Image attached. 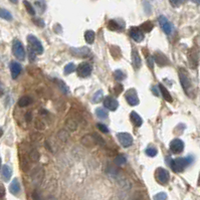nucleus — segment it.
<instances>
[{
    "label": "nucleus",
    "mask_w": 200,
    "mask_h": 200,
    "mask_svg": "<svg viewBox=\"0 0 200 200\" xmlns=\"http://www.w3.org/2000/svg\"><path fill=\"white\" fill-rule=\"evenodd\" d=\"M179 74V79L182 88L184 90L185 94L189 97H192V92H193V87H192V82L189 78V74L186 69H179L178 70Z\"/></svg>",
    "instance_id": "obj_1"
},
{
    "label": "nucleus",
    "mask_w": 200,
    "mask_h": 200,
    "mask_svg": "<svg viewBox=\"0 0 200 200\" xmlns=\"http://www.w3.org/2000/svg\"><path fill=\"white\" fill-rule=\"evenodd\" d=\"M82 144L85 145V147H94L96 145H101L104 146L105 145V141L103 138L98 135V134H89L85 135L82 138Z\"/></svg>",
    "instance_id": "obj_2"
},
{
    "label": "nucleus",
    "mask_w": 200,
    "mask_h": 200,
    "mask_svg": "<svg viewBox=\"0 0 200 200\" xmlns=\"http://www.w3.org/2000/svg\"><path fill=\"white\" fill-rule=\"evenodd\" d=\"M192 162V157H187V158H176L171 162V168L174 172L180 173L187 167V166Z\"/></svg>",
    "instance_id": "obj_3"
},
{
    "label": "nucleus",
    "mask_w": 200,
    "mask_h": 200,
    "mask_svg": "<svg viewBox=\"0 0 200 200\" xmlns=\"http://www.w3.org/2000/svg\"><path fill=\"white\" fill-rule=\"evenodd\" d=\"M27 40H28V44H29V46L37 54H41L42 52H44V46H42L41 42L37 37H35L32 34H29L27 36Z\"/></svg>",
    "instance_id": "obj_4"
},
{
    "label": "nucleus",
    "mask_w": 200,
    "mask_h": 200,
    "mask_svg": "<svg viewBox=\"0 0 200 200\" xmlns=\"http://www.w3.org/2000/svg\"><path fill=\"white\" fill-rule=\"evenodd\" d=\"M188 61L192 69H196L199 64V50L196 47H192L188 51Z\"/></svg>",
    "instance_id": "obj_5"
},
{
    "label": "nucleus",
    "mask_w": 200,
    "mask_h": 200,
    "mask_svg": "<svg viewBox=\"0 0 200 200\" xmlns=\"http://www.w3.org/2000/svg\"><path fill=\"white\" fill-rule=\"evenodd\" d=\"M44 178V169L42 167H37L33 169L31 173V180L34 185H40Z\"/></svg>",
    "instance_id": "obj_6"
},
{
    "label": "nucleus",
    "mask_w": 200,
    "mask_h": 200,
    "mask_svg": "<svg viewBox=\"0 0 200 200\" xmlns=\"http://www.w3.org/2000/svg\"><path fill=\"white\" fill-rule=\"evenodd\" d=\"M13 54L16 56V59L23 60L25 59V50L24 46L19 40H14L13 42Z\"/></svg>",
    "instance_id": "obj_7"
},
{
    "label": "nucleus",
    "mask_w": 200,
    "mask_h": 200,
    "mask_svg": "<svg viewBox=\"0 0 200 200\" xmlns=\"http://www.w3.org/2000/svg\"><path fill=\"white\" fill-rule=\"evenodd\" d=\"M117 138L119 143L124 147V148H128L133 144V137L129 133H118Z\"/></svg>",
    "instance_id": "obj_8"
},
{
    "label": "nucleus",
    "mask_w": 200,
    "mask_h": 200,
    "mask_svg": "<svg viewBox=\"0 0 200 200\" xmlns=\"http://www.w3.org/2000/svg\"><path fill=\"white\" fill-rule=\"evenodd\" d=\"M93 71V66L88 63H83L79 65L78 74L80 78H88Z\"/></svg>",
    "instance_id": "obj_9"
},
{
    "label": "nucleus",
    "mask_w": 200,
    "mask_h": 200,
    "mask_svg": "<svg viewBox=\"0 0 200 200\" xmlns=\"http://www.w3.org/2000/svg\"><path fill=\"white\" fill-rule=\"evenodd\" d=\"M170 150L174 154H179L184 150V143L180 139H174L170 143Z\"/></svg>",
    "instance_id": "obj_10"
},
{
    "label": "nucleus",
    "mask_w": 200,
    "mask_h": 200,
    "mask_svg": "<svg viewBox=\"0 0 200 200\" xmlns=\"http://www.w3.org/2000/svg\"><path fill=\"white\" fill-rule=\"evenodd\" d=\"M159 23L161 28L163 29L166 34H171V32H172V24H171L170 21L164 15L159 16Z\"/></svg>",
    "instance_id": "obj_11"
},
{
    "label": "nucleus",
    "mask_w": 200,
    "mask_h": 200,
    "mask_svg": "<svg viewBox=\"0 0 200 200\" xmlns=\"http://www.w3.org/2000/svg\"><path fill=\"white\" fill-rule=\"evenodd\" d=\"M156 177L158 182L161 184H166L169 181V172L164 168H159L157 170Z\"/></svg>",
    "instance_id": "obj_12"
},
{
    "label": "nucleus",
    "mask_w": 200,
    "mask_h": 200,
    "mask_svg": "<svg viewBox=\"0 0 200 200\" xmlns=\"http://www.w3.org/2000/svg\"><path fill=\"white\" fill-rule=\"evenodd\" d=\"M129 33H130V36L132 37V39L135 40L136 42H141L144 39V33H143L141 28L139 27H132Z\"/></svg>",
    "instance_id": "obj_13"
},
{
    "label": "nucleus",
    "mask_w": 200,
    "mask_h": 200,
    "mask_svg": "<svg viewBox=\"0 0 200 200\" xmlns=\"http://www.w3.org/2000/svg\"><path fill=\"white\" fill-rule=\"evenodd\" d=\"M126 100L129 105H131V106H136V105L139 104V99H138V96H137V93L135 90H129L128 92L126 93Z\"/></svg>",
    "instance_id": "obj_14"
},
{
    "label": "nucleus",
    "mask_w": 200,
    "mask_h": 200,
    "mask_svg": "<svg viewBox=\"0 0 200 200\" xmlns=\"http://www.w3.org/2000/svg\"><path fill=\"white\" fill-rule=\"evenodd\" d=\"M104 107L110 111H116L119 107V103L116 99L112 97H107L104 99Z\"/></svg>",
    "instance_id": "obj_15"
},
{
    "label": "nucleus",
    "mask_w": 200,
    "mask_h": 200,
    "mask_svg": "<svg viewBox=\"0 0 200 200\" xmlns=\"http://www.w3.org/2000/svg\"><path fill=\"white\" fill-rule=\"evenodd\" d=\"M154 59L156 60V63L158 64L159 65H161V66L169 64V60L167 59V56H166L164 54H162V52H160V51H157L155 54Z\"/></svg>",
    "instance_id": "obj_16"
},
{
    "label": "nucleus",
    "mask_w": 200,
    "mask_h": 200,
    "mask_svg": "<svg viewBox=\"0 0 200 200\" xmlns=\"http://www.w3.org/2000/svg\"><path fill=\"white\" fill-rule=\"evenodd\" d=\"M90 49L88 47H80V49H70V54L79 58H85L90 54Z\"/></svg>",
    "instance_id": "obj_17"
},
{
    "label": "nucleus",
    "mask_w": 200,
    "mask_h": 200,
    "mask_svg": "<svg viewBox=\"0 0 200 200\" xmlns=\"http://www.w3.org/2000/svg\"><path fill=\"white\" fill-rule=\"evenodd\" d=\"M10 73H11L12 79H15L21 73V65L18 63H16V61H12L10 64Z\"/></svg>",
    "instance_id": "obj_18"
},
{
    "label": "nucleus",
    "mask_w": 200,
    "mask_h": 200,
    "mask_svg": "<svg viewBox=\"0 0 200 200\" xmlns=\"http://www.w3.org/2000/svg\"><path fill=\"white\" fill-rule=\"evenodd\" d=\"M1 176H2V179L4 181H9V179H10L11 176H12V169L10 168V166H8L6 164L2 165Z\"/></svg>",
    "instance_id": "obj_19"
},
{
    "label": "nucleus",
    "mask_w": 200,
    "mask_h": 200,
    "mask_svg": "<svg viewBox=\"0 0 200 200\" xmlns=\"http://www.w3.org/2000/svg\"><path fill=\"white\" fill-rule=\"evenodd\" d=\"M65 128L69 132H74L78 129V122L74 118H69L65 121Z\"/></svg>",
    "instance_id": "obj_20"
},
{
    "label": "nucleus",
    "mask_w": 200,
    "mask_h": 200,
    "mask_svg": "<svg viewBox=\"0 0 200 200\" xmlns=\"http://www.w3.org/2000/svg\"><path fill=\"white\" fill-rule=\"evenodd\" d=\"M132 58H133V64H134V68L136 69H139L141 68L142 61H141V59H140V56H139V54H138V51L136 49H133V51H132Z\"/></svg>",
    "instance_id": "obj_21"
},
{
    "label": "nucleus",
    "mask_w": 200,
    "mask_h": 200,
    "mask_svg": "<svg viewBox=\"0 0 200 200\" xmlns=\"http://www.w3.org/2000/svg\"><path fill=\"white\" fill-rule=\"evenodd\" d=\"M30 168H31V160L29 157L26 156H23V158L21 160V169L23 172H28V171H30Z\"/></svg>",
    "instance_id": "obj_22"
},
{
    "label": "nucleus",
    "mask_w": 200,
    "mask_h": 200,
    "mask_svg": "<svg viewBox=\"0 0 200 200\" xmlns=\"http://www.w3.org/2000/svg\"><path fill=\"white\" fill-rule=\"evenodd\" d=\"M9 190H10V192L14 195H16L20 192V184L17 179H14L11 182L10 186H9Z\"/></svg>",
    "instance_id": "obj_23"
},
{
    "label": "nucleus",
    "mask_w": 200,
    "mask_h": 200,
    "mask_svg": "<svg viewBox=\"0 0 200 200\" xmlns=\"http://www.w3.org/2000/svg\"><path fill=\"white\" fill-rule=\"evenodd\" d=\"M159 90H160V92L162 94V96H163V98L165 99V101H167L169 103H171V102L173 101V100H172V96H171L170 93L168 92V90L166 89L162 84L159 85Z\"/></svg>",
    "instance_id": "obj_24"
},
{
    "label": "nucleus",
    "mask_w": 200,
    "mask_h": 200,
    "mask_svg": "<svg viewBox=\"0 0 200 200\" xmlns=\"http://www.w3.org/2000/svg\"><path fill=\"white\" fill-rule=\"evenodd\" d=\"M31 103H32V99L30 97L24 96V97H21L19 99V101H18V106L21 107V108H24V107L29 106Z\"/></svg>",
    "instance_id": "obj_25"
},
{
    "label": "nucleus",
    "mask_w": 200,
    "mask_h": 200,
    "mask_svg": "<svg viewBox=\"0 0 200 200\" xmlns=\"http://www.w3.org/2000/svg\"><path fill=\"white\" fill-rule=\"evenodd\" d=\"M131 120H132V122L134 123L137 127H140L142 125V123H143L142 118L139 115H138L136 112H132L131 113Z\"/></svg>",
    "instance_id": "obj_26"
},
{
    "label": "nucleus",
    "mask_w": 200,
    "mask_h": 200,
    "mask_svg": "<svg viewBox=\"0 0 200 200\" xmlns=\"http://www.w3.org/2000/svg\"><path fill=\"white\" fill-rule=\"evenodd\" d=\"M58 138L61 142L65 143L69 139V133L66 130H59V132L58 133Z\"/></svg>",
    "instance_id": "obj_27"
},
{
    "label": "nucleus",
    "mask_w": 200,
    "mask_h": 200,
    "mask_svg": "<svg viewBox=\"0 0 200 200\" xmlns=\"http://www.w3.org/2000/svg\"><path fill=\"white\" fill-rule=\"evenodd\" d=\"M29 158L32 162H37L39 161L40 159V153L38 150L36 149H32L30 152H29Z\"/></svg>",
    "instance_id": "obj_28"
},
{
    "label": "nucleus",
    "mask_w": 200,
    "mask_h": 200,
    "mask_svg": "<svg viewBox=\"0 0 200 200\" xmlns=\"http://www.w3.org/2000/svg\"><path fill=\"white\" fill-rule=\"evenodd\" d=\"M95 36H96V35H95V32L93 30H88V31H85V39L90 44H92L93 42L95 41Z\"/></svg>",
    "instance_id": "obj_29"
},
{
    "label": "nucleus",
    "mask_w": 200,
    "mask_h": 200,
    "mask_svg": "<svg viewBox=\"0 0 200 200\" xmlns=\"http://www.w3.org/2000/svg\"><path fill=\"white\" fill-rule=\"evenodd\" d=\"M0 15H1V18L4 20H7V21H11L12 20V14L9 12L8 10L4 8H1V10H0Z\"/></svg>",
    "instance_id": "obj_30"
},
{
    "label": "nucleus",
    "mask_w": 200,
    "mask_h": 200,
    "mask_svg": "<svg viewBox=\"0 0 200 200\" xmlns=\"http://www.w3.org/2000/svg\"><path fill=\"white\" fill-rule=\"evenodd\" d=\"M23 5H24L26 11L30 14V15H35V9L33 8V6L31 5V3L29 1H27V0H23Z\"/></svg>",
    "instance_id": "obj_31"
},
{
    "label": "nucleus",
    "mask_w": 200,
    "mask_h": 200,
    "mask_svg": "<svg viewBox=\"0 0 200 200\" xmlns=\"http://www.w3.org/2000/svg\"><path fill=\"white\" fill-rule=\"evenodd\" d=\"M126 162H127V159H126V157L124 156V155H118L116 158H115V160H114V163H115L117 166L125 165Z\"/></svg>",
    "instance_id": "obj_32"
},
{
    "label": "nucleus",
    "mask_w": 200,
    "mask_h": 200,
    "mask_svg": "<svg viewBox=\"0 0 200 200\" xmlns=\"http://www.w3.org/2000/svg\"><path fill=\"white\" fill-rule=\"evenodd\" d=\"M103 97H104V95H103V90H98V92L96 93L93 96V98H92V102L94 103V104H98V103H100L102 101V99H103Z\"/></svg>",
    "instance_id": "obj_33"
},
{
    "label": "nucleus",
    "mask_w": 200,
    "mask_h": 200,
    "mask_svg": "<svg viewBox=\"0 0 200 200\" xmlns=\"http://www.w3.org/2000/svg\"><path fill=\"white\" fill-rule=\"evenodd\" d=\"M96 115L100 119H107L108 118V112L104 110L103 108H98L96 110Z\"/></svg>",
    "instance_id": "obj_34"
},
{
    "label": "nucleus",
    "mask_w": 200,
    "mask_h": 200,
    "mask_svg": "<svg viewBox=\"0 0 200 200\" xmlns=\"http://www.w3.org/2000/svg\"><path fill=\"white\" fill-rule=\"evenodd\" d=\"M141 28L144 32H150L152 29H153V23L151 21H146L141 25Z\"/></svg>",
    "instance_id": "obj_35"
},
{
    "label": "nucleus",
    "mask_w": 200,
    "mask_h": 200,
    "mask_svg": "<svg viewBox=\"0 0 200 200\" xmlns=\"http://www.w3.org/2000/svg\"><path fill=\"white\" fill-rule=\"evenodd\" d=\"M114 77H115L116 80H118V82H122L123 79H126V74H124L122 70L117 69L115 73H114Z\"/></svg>",
    "instance_id": "obj_36"
},
{
    "label": "nucleus",
    "mask_w": 200,
    "mask_h": 200,
    "mask_svg": "<svg viewBox=\"0 0 200 200\" xmlns=\"http://www.w3.org/2000/svg\"><path fill=\"white\" fill-rule=\"evenodd\" d=\"M35 5L40 10V13L44 12L45 8H46V4H45L44 0H35Z\"/></svg>",
    "instance_id": "obj_37"
},
{
    "label": "nucleus",
    "mask_w": 200,
    "mask_h": 200,
    "mask_svg": "<svg viewBox=\"0 0 200 200\" xmlns=\"http://www.w3.org/2000/svg\"><path fill=\"white\" fill-rule=\"evenodd\" d=\"M34 128L37 131H42L45 129V124L41 120H39V119H36L34 123Z\"/></svg>",
    "instance_id": "obj_38"
},
{
    "label": "nucleus",
    "mask_w": 200,
    "mask_h": 200,
    "mask_svg": "<svg viewBox=\"0 0 200 200\" xmlns=\"http://www.w3.org/2000/svg\"><path fill=\"white\" fill-rule=\"evenodd\" d=\"M56 82H58V85H59V90H61V92L64 93V94H69V87H68V85H66L64 82L59 80V79H58Z\"/></svg>",
    "instance_id": "obj_39"
},
{
    "label": "nucleus",
    "mask_w": 200,
    "mask_h": 200,
    "mask_svg": "<svg viewBox=\"0 0 200 200\" xmlns=\"http://www.w3.org/2000/svg\"><path fill=\"white\" fill-rule=\"evenodd\" d=\"M108 26H109V28H110L111 30H118V29H120V24H119V23L116 20L109 21Z\"/></svg>",
    "instance_id": "obj_40"
},
{
    "label": "nucleus",
    "mask_w": 200,
    "mask_h": 200,
    "mask_svg": "<svg viewBox=\"0 0 200 200\" xmlns=\"http://www.w3.org/2000/svg\"><path fill=\"white\" fill-rule=\"evenodd\" d=\"M146 155H148L149 157H155L157 155V153H158V151H157L156 148H154V147H149V148L146 149Z\"/></svg>",
    "instance_id": "obj_41"
},
{
    "label": "nucleus",
    "mask_w": 200,
    "mask_h": 200,
    "mask_svg": "<svg viewBox=\"0 0 200 200\" xmlns=\"http://www.w3.org/2000/svg\"><path fill=\"white\" fill-rule=\"evenodd\" d=\"M75 70V65L74 64H66L64 66V74H69L70 73H73V71Z\"/></svg>",
    "instance_id": "obj_42"
},
{
    "label": "nucleus",
    "mask_w": 200,
    "mask_h": 200,
    "mask_svg": "<svg viewBox=\"0 0 200 200\" xmlns=\"http://www.w3.org/2000/svg\"><path fill=\"white\" fill-rule=\"evenodd\" d=\"M166 199H167V195L164 192H160L154 196V200H166Z\"/></svg>",
    "instance_id": "obj_43"
},
{
    "label": "nucleus",
    "mask_w": 200,
    "mask_h": 200,
    "mask_svg": "<svg viewBox=\"0 0 200 200\" xmlns=\"http://www.w3.org/2000/svg\"><path fill=\"white\" fill-rule=\"evenodd\" d=\"M28 54H29V59H30V61L32 60H34L35 59V58H36V52L34 51V50H33L32 49H31V47L29 46V49H28Z\"/></svg>",
    "instance_id": "obj_44"
},
{
    "label": "nucleus",
    "mask_w": 200,
    "mask_h": 200,
    "mask_svg": "<svg viewBox=\"0 0 200 200\" xmlns=\"http://www.w3.org/2000/svg\"><path fill=\"white\" fill-rule=\"evenodd\" d=\"M97 128H98V129H99L100 131H102L103 133H109V129H108V128H107L106 126L104 125V124H101V123L98 124Z\"/></svg>",
    "instance_id": "obj_45"
},
{
    "label": "nucleus",
    "mask_w": 200,
    "mask_h": 200,
    "mask_svg": "<svg viewBox=\"0 0 200 200\" xmlns=\"http://www.w3.org/2000/svg\"><path fill=\"white\" fill-rule=\"evenodd\" d=\"M114 90H115V94H116V95L121 94L122 90H123V85H122L121 84H117V85H115V88H114Z\"/></svg>",
    "instance_id": "obj_46"
},
{
    "label": "nucleus",
    "mask_w": 200,
    "mask_h": 200,
    "mask_svg": "<svg viewBox=\"0 0 200 200\" xmlns=\"http://www.w3.org/2000/svg\"><path fill=\"white\" fill-rule=\"evenodd\" d=\"M41 137L42 136L39 134V133H34V134L30 135V139H31V141H39Z\"/></svg>",
    "instance_id": "obj_47"
},
{
    "label": "nucleus",
    "mask_w": 200,
    "mask_h": 200,
    "mask_svg": "<svg viewBox=\"0 0 200 200\" xmlns=\"http://www.w3.org/2000/svg\"><path fill=\"white\" fill-rule=\"evenodd\" d=\"M169 2L173 7H178L181 3V0H169Z\"/></svg>",
    "instance_id": "obj_48"
},
{
    "label": "nucleus",
    "mask_w": 200,
    "mask_h": 200,
    "mask_svg": "<svg viewBox=\"0 0 200 200\" xmlns=\"http://www.w3.org/2000/svg\"><path fill=\"white\" fill-rule=\"evenodd\" d=\"M144 8H145V11L147 14H150L151 13V6L150 4L147 2V1H144Z\"/></svg>",
    "instance_id": "obj_49"
},
{
    "label": "nucleus",
    "mask_w": 200,
    "mask_h": 200,
    "mask_svg": "<svg viewBox=\"0 0 200 200\" xmlns=\"http://www.w3.org/2000/svg\"><path fill=\"white\" fill-rule=\"evenodd\" d=\"M24 118H25V121H26L27 123H30L31 120H32V113H31V112H27V113L25 114Z\"/></svg>",
    "instance_id": "obj_50"
},
{
    "label": "nucleus",
    "mask_w": 200,
    "mask_h": 200,
    "mask_svg": "<svg viewBox=\"0 0 200 200\" xmlns=\"http://www.w3.org/2000/svg\"><path fill=\"white\" fill-rule=\"evenodd\" d=\"M33 21H34V23H36L37 26H40V27H44V22L42 21L40 18H37V19H34Z\"/></svg>",
    "instance_id": "obj_51"
},
{
    "label": "nucleus",
    "mask_w": 200,
    "mask_h": 200,
    "mask_svg": "<svg viewBox=\"0 0 200 200\" xmlns=\"http://www.w3.org/2000/svg\"><path fill=\"white\" fill-rule=\"evenodd\" d=\"M4 195H5V190H4L3 185H1V198H4Z\"/></svg>",
    "instance_id": "obj_52"
},
{
    "label": "nucleus",
    "mask_w": 200,
    "mask_h": 200,
    "mask_svg": "<svg viewBox=\"0 0 200 200\" xmlns=\"http://www.w3.org/2000/svg\"><path fill=\"white\" fill-rule=\"evenodd\" d=\"M153 59L154 58H149V64H150V68H153Z\"/></svg>",
    "instance_id": "obj_53"
},
{
    "label": "nucleus",
    "mask_w": 200,
    "mask_h": 200,
    "mask_svg": "<svg viewBox=\"0 0 200 200\" xmlns=\"http://www.w3.org/2000/svg\"><path fill=\"white\" fill-rule=\"evenodd\" d=\"M153 94L155 95V96H159L158 90H157V88H156V87H154V88H153Z\"/></svg>",
    "instance_id": "obj_54"
},
{
    "label": "nucleus",
    "mask_w": 200,
    "mask_h": 200,
    "mask_svg": "<svg viewBox=\"0 0 200 200\" xmlns=\"http://www.w3.org/2000/svg\"><path fill=\"white\" fill-rule=\"evenodd\" d=\"M192 2H194V3H196V4H200V0H192Z\"/></svg>",
    "instance_id": "obj_55"
},
{
    "label": "nucleus",
    "mask_w": 200,
    "mask_h": 200,
    "mask_svg": "<svg viewBox=\"0 0 200 200\" xmlns=\"http://www.w3.org/2000/svg\"><path fill=\"white\" fill-rule=\"evenodd\" d=\"M10 1H11L12 3H17V2H18V0H10Z\"/></svg>",
    "instance_id": "obj_56"
},
{
    "label": "nucleus",
    "mask_w": 200,
    "mask_h": 200,
    "mask_svg": "<svg viewBox=\"0 0 200 200\" xmlns=\"http://www.w3.org/2000/svg\"><path fill=\"white\" fill-rule=\"evenodd\" d=\"M198 185H200V174H199V180H198Z\"/></svg>",
    "instance_id": "obj_57"
},
{
    "label": "nucleus",
    "mask_w": 200,
    "mask_h": 200,
    "mask_svg": "<svg viewBox=\"0 0 200 200\" xmlns=\"http://www.w3.org/2000/svg\"><path fill=\"white\" fill-rule=\"evenodd\" d=\"M135 200H142V199H135Z\"/></svg>",
    "instance_id": "obj_58"
},
{
    "label": "nucleus",
    "mask_w": 200,
    "mask_h": 200,
    "mask_svg": "<svg viewBox=\"0 0 200 200\" xmlns=\"http://www.w3.org/2000/svg\"><path fill=\"white\" fill-rule=\"evenodd\" d=\"M183 1H185V0H183Z\"/></svg>",
    "instance_id": "obj_59"
}]
</instances>
